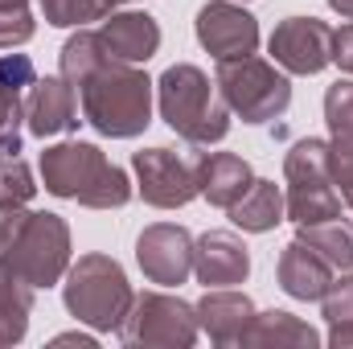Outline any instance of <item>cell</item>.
Returning a JSON list of instances; mask_svg holds the SVG:
<instances>
[{"label":"cell","mask_w":353,"mask_h":349,"mask_svg":"<svg viewBox=\"0 0 353 349\" xmlns=\"http://www.w3.org/2000/svg\"><path fill=\"white\" fill-rule=\"evenodd\" d=\"M193 275L205 288H234L251 275V251L234 230H205L193 239Z\"/></svg>","instance_id":"13"},{"label":"cell","mask_w":353,"mask_h":349,"mask_svg":"<svg viewBox=\"0 0 353 349\" xmlns=\"http://www.w3.org/2000/svg\"><path fill=\"white\" fill-rule=\"evenodd\" d=\"M325 341L308 321L283 312V308H271V312H255L251 325L243 329L239 346H304V349H316Z\"/></svg>","instance_id":"19"},{"label":"cell","mask_w":353,"mask_h":349,"mask_svg":"<svg viewBox=\"0 0 353 349\" xmlns=\"http://www.w3.org/2000/svg\"><path fill=\"white\" fill-rule=\"evenodd\" d=\"M0 271L25 279L29 288H54L58 279H66V271H70V226H66V218L50 214V210L25 214Z\"/></svg>","instance_id":"7"},{"label":"cell","mask_w":353,"mask_h":349,"mask_svg":"<svg viewBox=\"0 0 353 349\" xmlns=\"http://www.w3.org/2000/svg\"><path fill=\"white\" fill-rule=\"evenodd\" d=\"M333 62L345 74H353V21L341 25V29H333Z\"/></svg>","instance_id":"29"},{"label":"cell","mask_w":353,"mask_h":349,"mask_svg":"<svg viewBox=\"0 0 353 349\" xmlns=\"http://www.w3.org/2000/svg\"><path fill=\"white\" fill-rule=\"evenodd\" d=\"M0 8H29V0H0Z\"/></svg>","instance_id":"32"},{"label":"cell","mask_w":353,"mask_h":349,"mask_svg":"<svg viewBox=\"0 0 353 349\" xmlns=\"http://www.w3.org/2000/svg\"><path fill=\"white\" fill-rule=\"evenodd\" d=\"M62 300L79 325H90L94 333H119L136 292H132L123 267L111 255L90 251V255H79V263H70L66 283H62Z\"/></svg>","instance_id":"4"},{"label":"cell","mask_w":353,"mask_h":349,"mask_svg":"<svg viewBox=\"0 0 353 349\" xmlns=\"http://www.w3.org/2000/svg\"><path fill=\"white\" fill-rule=\"evenodd\" d=\"M251 165L239 157V152H205L197 157V185H201V197L218 210H230L247 189H251Z\"/></svg>","instance_id":"18"},{"label":"cell","mask_w":353,"mask_h":349,"mask_svg":"<svg viewBox=\"0 0 353 349\" xmlns=\"http://www.w3.org/2000/svg\"><path fill=\"white\" fill-rule=\"evenodd\" d=\"M226 214H230V222H234L239 230H247V235H267V230H275V226L283 222V193H279L275 181L255 177L251 189H247Z\"/></svg>","instance_id":"20"},{"label":"cell","mask_w":353,"mask_h":349,"mask_svg":"<svg viewBox=\"0 0 353 349\" xmlns=\"http://www.w3.org/2000/svg\"><path fill=\"white\" fill-rule=\"evenodd\" d=\"M193 312H197V329L214 346H239L243 329L255 317V300L234 288H205V296L193 304Z\"/></svg>","instance_id":"15"},{"label":"cell","mask_w":353,"mask_h":349,"mask_svg":"<svg viewBox=\"0 0 353 349\" xmlns=\"http://www.w3.org/2000/svg\"><path fill=\"white\" fill-rule=\"evenodd\" d=\"M37 173L46 193L62 201H79L87 210H119L132 201V181L119 165L107 161V152L87 140H66L41 152Z\"/></svg>","instance_id":"2"},{"label":"cell","mask_w":353,"mask_h":349,"mask_svg":"<svg viewBox=\"0 0 353 349\" xmlns=\"http://www.w3.org/2000/svg\"><path fill=\"white\" fill-rule=\"evenodd\" d=\"M33 193H37V181L29 173L25 157L21 152H12V157L0 152V206H25Z\"/></svg>","instance_id":"26"},{"label":"cell","mask_w":353,"mask_h":349,"mask_svg":"<svg viewBox=\"0 0 353 349\" xmlns=\"http://www.w3.org/2000/svg\"><path fill=\"white\" fill-rule=\"evenodd\" d=\"M345 206H350V210H353V197H345ZM350 230H353V226H350Z\"/></svg>","instance_id":"33"},{"label":"cell","mask_w":353,"mask_h":349,"mask_svg":"<svg viewBox=\"0 0 353 349\" xmlns=\"http://www.w3.org/2000/svg\"><path fill=\"white\" fill-rule=\"evenodd\" d=\"M321 317L329 325V346L353 349V271L350 275H333L329 292L321 296Z\"/></svg>","instance_id":"22"},{"label":"cell","mask_w":353,"mask_h":349,"mask_svg":"<svg viewBox=\"0 0 353 349\" xmlns=\"http://www.w3.org/2000/svg\"><path fill=\"white\" fill-rule=\"evenodd\" d=\"M136 263L152 283L181 288L193 275V235L176 222L144 226L136 239Z\"/></svg>","instance_id":"12"},{"label":"cell","mask_w":353,"mask_h":349,"mask_svg":"<svg viewBox=\"0 0 353 349\" xmlns=\"http://www.w3.org/2000/svg\"><path fill=\"white\" fill-rule=\"evenodd\" d=\"M304 247H312L333 271H353V230L341 222H316V226H300L296 235Z\"/></svg>","instance_id":"23"},{"label":"cell","mask_w":353,"mask_h":349,"mask_svg":"<svg viewBox=\"0 0 353 349\" xmlns=\"http://www.w3.org/2000/svg\"><path fill=\"white\" fill-rule=\"evenodd\" d=\"M115 4L119 0H41V17L58 29H83L90 21H107Z\"/></svg>","instance_id":"25"},{"label":"cell","mask_w":353,"mask_h":349,"mask_svg":"<svg viewBox=\"0 0 353 349\" xmlns=\"http://www.w3.org/2000/svg\"><path fill=\"white\" fill-rule=\"evenodd\" d=\"M193 33L201 41L205 54H214L218 62L226 58H247L259 50V21L234 4V0H210L197 8V21H193Z\"/></svg>","instance_id":"11"},{"label":"cell","mask_w":353,"mask_h":349,"mask_svg":"<svg viewBox=\"0 0 353 349\" xmlns=\"http://www.w3.org/2000/svg\"><path fill=\"white\" fill-rule=\"evenodd\" d=\"M283 177H288V193H283V214L296 226H316V222H337L341 218V193L329 173V140L304 136L292 144V152L283 157Z\"/></svg>","instance_id":"5"},{"label":"cell","mask_w":353,"mask_h":349,"mask_svg":"<svg viewBox=\"0 0 353 349\" xmlns=\"http://www.w3.org/2000/svg\"><path fill=\"white\" fill-rule=\"evenodd\" d=\"M161 119L193 148H210L230 136V107L222 103L210 74L193 62H176L157 79Z\"/></svg>","instance_id":"3"},{"label":"cell","mask_w":353,"mask_h":349,"mask_svg":"<svg viewBox=\"0 0 353 349\" xmlns=\"http://www.w3.org/2000/svg\"><path fill=\"white\" fill-rule=\"evenodd\" d=\"M329 8H333V12H341L345 21H353V0H329Z\"/></svg>","instance_id":"31"},{"label":"cell","mask_w":353,"mask_h":349,"mask_svg":"<svg viewBox=\"0 0 353 349\" xmlns=\"http://www.w3.org/2000/svg\"><path fill=\"white\" fill-rule=\"evenodd\" d=\"M37 33V21L29 8H0V50H17Z\"/></svg>","instance_id":"27"},{"label":"cell","mask_w":353,"mask_h":349,"mask_svg":"<svg viewBox=\"0 0 353 349\" xmlns=\"http://www.w3.org/2000/svg\"><path fill=\"white\" fill-rule=\"evenodd\" d=\"M275 275H279V288L292 296V300H321L333 283V267L321 259L312 247H304L300 239H292L283 251H279V263H275Z\"/></svg>","instance_id":"17"},{"label":"cell","mask_w":353,"mask_h":349,"mask_svg":"<svg viewBox=\"0 0 353 349\" xmlns=\"http://www.w3.org/2000/svg\"><path fill=\"white\" fill-rule=\"evenodd\" d=\"M271 58L288 74H321L333 62V29L321 17H288L271 33Z\"/></svg>","instance_id":"10"},{"label":"cell","mask_w":353,"mask_h":349,"mask_svg":"<svg viewBox=\"0 0 353 349\" xmlns=\"http://www.w3.org/2000/svg\"><path fill=\"white\" fill-rule=\"evenodd\" d=\"M197 333L193 304L169 292H140L119 325V341L132 349H189Z\"/></svg>","instance_id":"8"},{"label":"cell","mask_w":353,"mask_h":349,"mask_svg":"<svg viewBox=\"0 0 353 349\" xmlns=\"http://www.w3.org/2000/svg\"><path fill=\"white\" fill-rule=\"evenodd\" d=\"M25 206H0V267L8 259V251H12V239H17V230H21V222H25Z\"/></svg>","instance_id":"28"},{"label":"cell","mask_w":353,"mask_h":349,"mask_svg":"<svg viewBox=\"0 0 353 349\" xmlns=\"http://www.w3.org/2000/svg\"><path fill=\"white\" fill-rule=\"evenodd\" d=\"M325 123H329V148L353 152V79H341L325 90Z\"/></svg>","instance_id":"24"},{"label":"cell","mask_w":353,"mask_h":349,"mask_svg":"<svg viewBox=\"0 0 353 349\" xmlns=\"http://www.w3.org/2000/svg\"><path fill=\"white\" fill-rule=\"evenodd\" d=\"M62 79L79 90L83 119L99 136L132 140L152 123V79L103 50L99 29H79L62 46Z\"/></svg>","instance_id":"1"},{"label":"cell","mask_w":353,"mask_h":349,"mask_svg":"<svg viewBox=\"0 0 353 349\" xmlns=\"http://www.w3.org/2000/svg\"><path fill=\"white\" fill-rule=\"evenodd\" d=\"M214 87L230 107V115H239L243 123H271L292 107L288 70H275V62L255 58V54L218 62Z\"/></svg>","instance_id":"6"},{"label":"cell","mask_w":353,"mask_h":349,"mask_svg":"<svg viewBox=\"0 0 353 349\" xmlns=\"http://www.w3.org/2000/svg\"><path fill=\"white\" fill-rule=\"evenodd\" d=\"M99 37H103V50H107L111 58L132 62V66L148 62V58L161 50V25H157V17H148V12H111V17L103 21Z\"/></svg>","instance_id":"16"},{"label":"cell","mask_w":353,"mask_h":349,"mask_svg":"<svg viewBox=\"0 0 353 349\" xmlns=\"http://www.w3.org/2000/svg\"><path fill=\"white\" fill-rule=\"evenodd\" d=\"M140 197L157 210H181L193 197H201L197 185V157H185L176 148H140L132 157Z\"/></svg>","instance_id":"9"},{"label":"cell","mask_w":353,"mask_h":349,"mask_svg":"<svg viewBox=\"0 0 353 349\" xmlns=\"http://www.w3.org/2000/svg\"><path fill=\"white\" fill-rule=\"evenodd\" d=\"M33 292L25 279L0 271V346H17L29 333V317H33Z\"/></svg>","instance_id":"21"},{"label":"cell","mask_w":353,"mask_h":349,"mask_svg":"<svg viewBox=\"0 0 353 349\" xmlns=\"http://www.w3.org/2000/svg\"><path fill=\"white\" fill-rule=\"evenodd\" d=\"M54 346H83V349H94V337H87V333H58V337H54Z\"/></svg>","instance_id":"30"},{"label":"cell","mask_w":353,"mask_h":349,"mask_svg":"<svg viewBox=\"0 0 353 349\" xmlns=\"http://www.w3.org/2000/svg\"><path fill=\"white\" fill-rule=\"evenodd\" d=\"M79 128V99H74V87L62 79V74H46L29 87V99H25V132L29 136H62Z\"/></svg>","instance_id":"14"}]
</instances>
